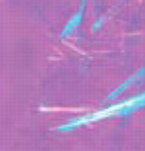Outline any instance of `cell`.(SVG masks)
<instances>
[{
  "label": "cell",
  "instance_id": "cell-1",
  "mask_svg": "<svg viewBox=\"0 0 145 151\" xmlns=\"http://www.w3.org/2000/svg\"><path fill=\"white\" fill-rule=\"evenodd\" d=\"M87 4V0H82V6H81V9L78 13L76 14L75 16L73 17L72 19L70 20L69 23L66 25V27H65L64 31L62 32V37L63 38H66V37L70 36L71 34L74 32V30L76 29L77 27L79 25V23L82 22V15H84V12H85V6H86Z\"/></svg>",
  "mask_w": 145,
  "mask_h": 151
},
{
  "label": "cell",
  "instance_id": "cell-2",
  "mask_svg": "<svg viewBox=\"0 0 145 151\" xmlns=\"http://www.w3.org/2000/svg\"><path fill=\"white\" fill-rule=\"evenodd\" d=\"M101 26H102V21H101V20H98V21L96 22L95 25H93V27H95V29H99Z\"/></svg>",
  "mask_w": 145,
  "mask_h": 151
}]
</instances>
